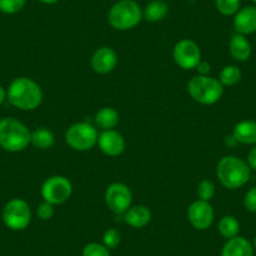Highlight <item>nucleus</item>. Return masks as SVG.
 Returning <instances> with one entry per match:
<instances>
[{"label":"nucleus","mask_w":256,"mask_h":256,"mask_svg":"<svg viewBox=\"0 0 256 256\" xmlns=\"http://www.w3.org/2000/svg\"><path fill=\"white\" fill-rule=\"evenodd\" d=\"M6 100L20 110H34L43 102V90L36 80L26 77L13 80L6 90Z\"/></svg>","instance_id":"1"},{"label":"nucleus","mask_w":256,"mask_h":256,"mask_svg":"<svg viewBox=\"0 0 256 256\" xmlns=\"http://www.w3.org/2000/svg\"><path fill=\"white\" fill-rule=\"evenodd\" d=\"M216 176L225 188L238 190L245 186L251 177L248 162L238 156H224L216 167Z\"/></svg>","instance_id":"2"},{"label":"nucleus","mask_w":256,"mask_h":256,"mask_svg":"<svg viewBox=\"0 0 256 256\" xmlns=\"http://www.w3.org/2000/svg\"><path fill=\"white\" fill-rule=\"evenodd\" d=\"M29 128L14 117L0 120V147L8 152H22L30 144Z\"/></svg>","instance_id":"3"},{"label":"nucleus","mask_w":256,"mask_h":256,"mask_svg":"<svg viewBox=\"0 0 256 256\" xmlns=\"http://www.w3.org/2000/svg\"><path fill=\"white\" fill-rule=\"evenodd\" d=\"M144 19V10L134 0H120L108 12V23L116 30H130Z\"/></svg>","instance_id":"4"},{"label":"nucleus","mask_w":256,"mask_h":256,"mask_svg":"<svg viewBox=\"0 0 256 256\" xmlns=\"http://www.w3.org/2000/svg\"><path fill=\"white\" fill-rule=\"evenodd\" d=\"M187 90L191 98L205 106L218 103L224 94V86L210 76H195L190 80Z\"/></svg>","instance_id":"5"},{"label":"nucleus","mask_w":256,"mask_h":256,"mask_svg":"<svg viewBox=\"0 0 256 256\" xmlns=\"http://www.w3.org/2000/svg\"><path fill=\"white\" fill-rule=\"evenodd\" d=\"M97 127L90 122H77L66 132V142L74 151H90L98 142Z\"/></svg>","instance_id":"6"},{"label":"nucleus","mask_w":256,"mask_h":256,"mask_svg":"<svg viewBox=\"0 0 256 256\" xmlns=\"http://www.w3.org/2000/svg\"><path fill=\"white\" fill-rule=\"evenodd\" d=\"M3 222L13 231H23L30 225L32 210L23 198H12L3 208Z\"/></svg>","instance_id":"7"},{"label":"nucleus","mask_w":256,"mask_h":256,"mask_svg":"<svg viewBox=\"0 0 256 256\" xmlns=\"http://www.w3.org/2000/svg\"><path fill=\"white\" fill-rule=\"evenodd\" d=\"M72 182L67 177L60 176V174L48 177L43 182L40 188L43 200L52 204V205H62L66 201H68L72 196Z\"/></svg>","instance_id":"8"},{"label":"nucleus","mask_w":256,"mask_h":256,"mask_svg":"<svg viewBox=\"0 0 256 256\" xmlns=\"http://www.w3.org/2000/svg\"><path fill=\"white\" fill-rule=\"evenodd\" d=\"M132 192L127 184L122 182H114L106 190L104 201L112 212L123 215L132 206Z\"/></svg>","instance_id":"9"},{"label":"nucleus","mask_w":256,"mask_h":256,"mask_svg":"<svg viewBox=\"0 0 256 256\" xmlns=\"http://www.w3.org/2000/svg\"><path fill=\"white\" fill-rule=\"evenodd\" d=\"M174 60L181 70H195L201 62L200 46L191 39H181L174 46Z\"/></svg>","instance_id":"10"},{"label":"nucleus","mask_w":256,"mask_h":256,"mask_svg":"<svg viewBox=\"0 0 256 256\" xmlns=\"http://www.w3.org/2000/svg\"><path fill=\"white\" fill-rule=\"evenodd\" d=\"M187 218L192 228L196 230H208L215 220V211L210 201L196 200L190 205L187 210Z\"/></svg>","instance_id":"11"},{"label":"nucleus","mask_w":256,"mask_h":256,"mask_svg":"<svg viewBox=\"0 0 256 256\" xmlns=\"http://www.w3.org/2000/svg\"><path fill=\"white\" fill-rule=\"evenodd\" d=\"M97 144L100 151L110 157L120 156L126 150L124 137L114 130L102 131V134L98 136Z\"/></svg>","instance_id":"12"},{"label":"nucleus","mask_w":256,"mask_h":256,"mask_svg":"<svg viewBox=\"0 0 256 256\" xmlns=\"http://www.w3.org/2000/svg\"><path fill=\"white\" fill-rule=\"evenodd\" d=\"M118 56L114 49L110 46H102L93 53L90 58L92 70L97 74H108L117 67Z\"/></svg>","instance_id":"13"},{"label":"nucleus","mask_w":256,"mask_h":256,"mask_svg":"<svg viewBox=\"0 0 256 256\" xmlns=\"http://www.w3.org/2000/svg\"><path fill=\"white\" fill-rule=\"evenodd\" d=\"M234 28L245 36L256 33V6L241 8L234 16Z\"/></svg>","instance_id":"14"},{"label":"nucleus","mask_w":256,"mask_h":256,"mask_svg":"<svg viewBox=\"0 0 256 256\" xmlns=\"http://www.w3.org/2000/svg\"><path fill=\"white\" fill-rule=\"evenodd\" d=\"M220 256H254V246L248 238L238 235L226 241Z\"/></svg>","instance_id":"15"},{"label":"nucleus","mask_w":256,"mask_h":256,"mask_svg":"<svg viewBox=\"0 0 256 256\" xmlns=\"http://www.w3.org/2000/svg\"><path fill=\"white\" fill-rule=\"evenodd\" d=\"M123 218H124V222L131 228H142L151 222L152 214L147 206L136 205L131 206L123 214Z\"/></svg>","instance_id":"16"},{"label":"nucleus","mask_w":256,"mask_h":256,"mask_svg":"<svg viewBox=\"0 0 256 256\" xmlns=\"http://www.w3.org/2000/svg\"><path fill=\"white\" fill-rule=\"evenodd\" d=\"M228 52H230V56L236 62L244 63V62H248L250 59L251 53H252V46H251V43L245 36L236 33L230 39Z\"/></svg>","instance_id":"17"},{"label":"nucleus","mask_w":256,"mask_h":256,"mask_svg":"<svg viewBox=\"0 0 256 256\" xmlns=\"http://www.w3.org/2000/svg\"><path fill=\"white\" fill-rule=\"evenodd\" d=\"M232 136L238 144L248 146L256 144V120H244L238 122L234 127Z\"/></svg>","instance_id":"18"},{"label":"nucleus","mask_w":256,"mask_h":256,"mask_svg":"<svg viewBox=\"0 0 256 256\" xmlns=\"http://www.w3.org/2000/svg\"><path fill=\"white\" fill-rule=\"evenodd\" d=\"M120 122V114L112 107H103L96 113L94 126L102 131L113 130Z\"/></svg>","instance_id":"19"},{"label":"nucleus","mask_w":256,"mask_h":256,"mask_svg":"<svg viewBox=\"0 0 256 256\" xmlns=\"http://www.w3.org/2000/svg\"><path fill=\"white\" fill-rule=\"evenodd\" d=\"M168 14V6L164 0H152L144 10V18L151 23L164 20Z\"/></svg>","instance_id":"20"},{"label":"nucleus","mask_w":256,"mask_h":256,"mask_svg":"<svg viewBox=\"0 0 256 256\" xmlns=\"http://www.w3.org/2000/svg\"><path fill=\"white\" fill-rule=\"evenodd\" d=\"M56 137L54 134L46 127H39L34 130L30 134V144L38 150H48L54 144Z\"/></svg>","instance_id":"21"},{"label":"nucleus","mask_w":256,"mask_h":256,"mask_svg":"<svg viewBox=\"0 0 256 256\" xmlns=\"http://www.w3.org/2000/svg\"><path fill=\"white\" fill-rule=\"evenodd\" d=\"M218 230L220 235L225 238H232L240 232V222L235 216L226 215L220 218L218 225Z\"/></svg>","instance_id":"22"},{"label":"nucleus","mask_w":256,"mask_h":256,"mask_svg":"<svg viewBox=\"0 0 256 256\" xmlns=\"http://www.w3.org/2000/svg\"><path fill=\"white\" fill-rule=\"evenodd\" d=\"M242 78V72H241L240 68L238 66H226L222 68V70L220 72V78L218 80L221 82V84L224 87H232L236 86Z\"/></svg>","instance_id":"23"},{"label":"nucleus","mask_w":256,"mask_h":256,"mask_svg":"<svg viewBox=\"0 0 256 256\" xmlns=\"http://www.w3.org/2000/svg\"><path fill=\"white\" fill-rule=\"evenodd\" d=\"M241 0H215V6L220 14L232 16L240 10Z\"/></svg>","instance_id":"24"},{"label":"nucleus","mask_w":256,"mask_h":256,"mask_svg":"<svg viewBox=\"0 0 256 256\" xmlns=\"http://www.w3.org/2000/svg\"><path fill=\"white\" fill-rule=\"evenodd\" d=\"M198 200H204V201H211L215 196L216 192V187L212 181L210 180H202V181L198 184Z\"/></svg>","instance_id":"25"},{"label":"nucleus","mask_w":256,"mask_h":256,"mask_svg":"<svg viewBox=\"0 0 256 256\" xmlns=\"http://www.w3.org/2000/svg\"><path fill=\"white\" fill-rule=\"evenodd\" d=\"M82 256H110V248L100 242H90L83 248Z\"/></svg>","instance_id":"26"},{"label":"nucleus","mask_w":256,"mask_h":256,"mask_svg":"<svg viewBox=\"0 0 256 256\" xmlns=\"http://www.w3.org/2000/svg\"><path fill=\"white\" fill-rule=\"evenodd\" d=\"M26 3V0H0V12L4 14L19 13Z\"/></svg>","instance_id":"27"},{"label":"nucleus","mask_w":256,"mask_h":256,"mask_svg":"<svg viewBox=\"0 0 256 256\" xmlns=\"http://www.w3.org/2000/svg\"><path fill=\"white\" fill-rule=\"evenodd\" d=\"M120 232L116 228H108L103 234V245L107 246L108 248H116L120 244Z\"/></svg>","instance_id":"28"},{"label":"nucleus","mask_w":256,"mask_h":256,"mask_svg":"<svg viewBox=\"0 0 256 256\" xmlns=\"http://www.w3.org/2000/svg\"><path fill=\"white\" fill-rule=\"evenodd\" d=\"M244 206L248 212L256 214V186L251 187L246 191L244 196Z\"/></svg>","instance_id":"29"},{"label":"nucleus","mask_w":256,"mask_h":256,"mask_svg":"<svg viewBox=\"0 0 256 256\" xmlns=\"http://www.w3.org/2000/svg\"><path fill=\"white\" fill-rule=\"evenodd\" d=\"M36 215H38V218L43 221L50 220L54 215V205L46 202V201H43V202H40L38 205Z\"/></svg>","instance_id":"30"},{"label":"nucleus","mask_w":256,"mask_h":256,"mask_svg":"<svg viewBox=\"0 0 256 256\" xmlns=\"http://www.w3.org/2000/svg\"><path fill=\"white\" fill-rule=\"evenodd\" d=\"M246 162H248L251 171H256V144H254V146L250 148V151H248Z\"/></svg>","instance_id":"31"},{"label":"nucleus","mask_w":256,"mask_h":256,"mask_svg":"<svg viewBox=\"0 0 256 256\" xmlns=\"http://www.w3.org/2000/svg\"><path fill=\"white\" fill-rule=\"evenodd\" d=\"M195 70H198V76H208V73H210L211 70V66L208 63V62L201 60L200 63L198 64V67H196Z\"/></svg>","instance_id":"32"},{"label":"nucleus","mask_w":256,"mask_h":256,"mask_svg":"<svg viewBox=\"0 0 256 256\" xmlns=\"http://www.w3.org/2000/svg\"><path fill=\"white\" fill-rule=\"evenodd\" d=\"M225 144H226V146H228V147H235L236 144H238V141H236L235 137L234 136H230V137L228 136L225 140Z\"/></svg>","instance_id":"33"},{"label":"nucleus","mask_w":256,"mask_h":256,"mask_svg":"<svg viewBox=\"0 0 256 256\" xmlns=\"http://www.w3.org/2000/svg\"><path fill=\"white\" fill-rule=\"evenodd\" d=\"M6 100V90L3 86H0V106L3 104Z\"/></svg>","instance_id":"34"},{"label":"nucleus","mask_w":256,"mask_h":256,"mask_svg":"<svg viewBox=\"0 0 256 256\" xmlns=\"http://www.w3.org/2000/svg\"><path fill=\"white\" fill-rule=\"evenodd\" d=\"M39 2H42L43 4H48V6H52V4L58 3V0H39Z\"/></svg>","instance_id":"35"},{"label":"nucleus","mask_w":256,"mask_h":256,"mask_svg":"<svg viewBox=\"0 0 256 256\" xmlns=\"http://www.w3.org/2000/svg\"><path fill=\"white\" fill-rule=\"evenodd\" d=\"M252 246H254V250L256 251V235H255V238H254V242H252Z\"/></svg>","instance_id":"36"},{"label":"nucleus","mask_w":256,"mask_h":256,"mask_svg":"<svg viewBox=\"0 0 256 256\" xmlns=\"http://www.w3.org/2000/svg\"><path fill=\"white\" fill-rule=\"evenodd\" d=\"M251 2H252V3L255 4V6H256V0H251Z\"/></svg>","instance_id":"37"}]
</instances>
